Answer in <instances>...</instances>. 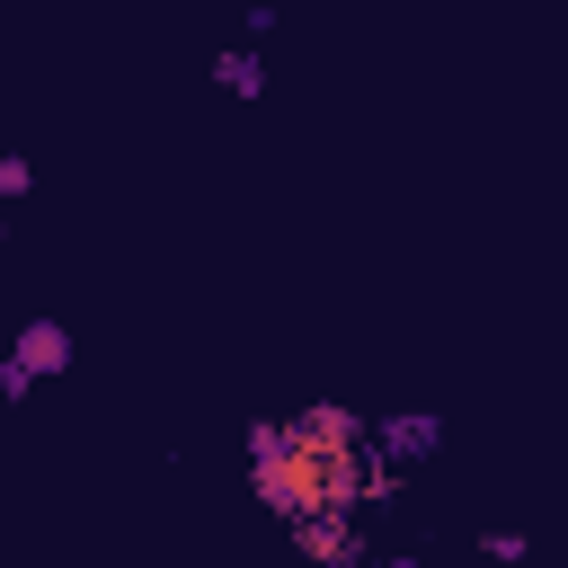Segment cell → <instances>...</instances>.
<instances>
[{
    "label": "cell",
    "instance_id": "6da1fadb",
    "mask_svg": "<svg viewBox=\"0 0 568 568\" xmlns=\"http://www.w3.org/2000/svg\"><path fill=\"white\" fill-rule=\"evenodd\" d=\"M293 541H302V559H311V568H373V550H364L355 515H302V524H293Z\"/></svg>",
    "mask_w": 568,
    "mask_h": 568
},
{
    "label": "cell",
    "instance_id": "7a4b0ae2",
    "mask_svg": "<svg viewBox=\"0 0 568 568\" xmlns=\"http://www.w3.org/2000/svg\"><path fill=\"white\" fill-rule=\"evenodd\" d=\"M9 364H18L27 382H44V373H71V328H62V320H27V328L9 337Z\"/></svg>",
    "mask_w": 568,
    "mask_h": 568
},
{
    "label": "cell",
    "instance_id": "3957f363",
    "mask_svg": "<svg viewBox=\"0 0 568 568\" xmlns=\"http://www.w3.org/2000/svg\"><path fill=\"white\" fill-rule=\"evenodd\" d=\"M213 80H222L231 98H257V89H266V62H257L248 44H231V53H213Z\"/></svg>",
    "mask_w": 568,
    "mask_h": 568
},
{
    "label": "cell",
    "instance_id": "277c9868",
    "mask_svg": "<svg viewBox=\"0 0 568 568\" xmlns=\"http://www.w3.org/2000/svg\"><path fill=\"white\" fill-rule=\"evenodd\" d=\"M18 195H36V160L27 151H0V204H18Z\"/></svg>",
    "mask_w": 568,
    "mask_h": 568
},
{
    "label": "cell",
    "instance_id": "5b68a950",
    "mask_svg": "<svg viewBox=\"0 0 568 568\" xmlns=\"http://www.w3.org/2000/svg\"><path fill=\"white\" fill-rule=\"evenodd\" d=\"M479 559H532V541H524V532H497V524H488V532H479Z\"/></svg>",
    "mask_w": 568,
    "mask_h": 568
},
{
    "label": "cell",
    "instance_id": "8992f818",
    "mask_svg": "<svg viewBox=\"0 0 568 568\" xmlns=\"http://www.w3.org/2000/svg\"><path fill=\"white\" fill-rule=\"evenodd\" d=\"M0 399H36V382H27V373H18L9 355H0Z\"/></svg>",
    "mask_w": 568,
    "mask_h": 568
},
{
    "label": "cell",
    "instance_id": "52a82bcc",
    "mask_svg": "<svg viewBox=\"0 0 568 568\" xmlns=\"http://www.w3.org/2000/svg\"><path fill=\"white\" fill-rule=\"evenodd\" d=\"M0 257H9V222H0Z\"/></svg>",
    "mask_w": 568,
    "mask_h": 568
}]
</instances>
